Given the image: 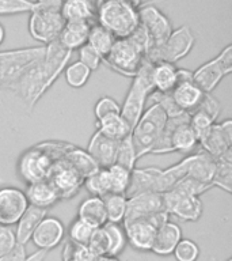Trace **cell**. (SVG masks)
Here are the masks:
<instances>
[{"mask_svg":"<svg viewBox=\"0 0 232 261\" xmlns=\"http://www.w3.org/2000/svg\"><path fill=\"white\" fill-rule=\"evenodd\" d=\"M72 53V50L64 48L59 40L45 45L44 56L37 60L10 90L23 101L28 110H33L57 77L64 72Z\"/></svg>","mask_w":232,"mask_h":261,"instance_id":"obj_1","label":"cell"},{"mask_svg":"<svg viewBox=\"0 0 232 261\" xmlns=\"http://www.w3.org/2000/svg\"><path fill=\"white\" fill-rule=\"evenodd\" d=\"M98 23L109 30L115 38H126L140 24L138 8L120 0L97 3Z\"/></svg>","mask_w":232,"mask_h":261,"instance_id":"obj_2","label":"cell"},{"mask_svg":"<svg viewBox=\"0 0 232 261\" xmlns=\"http://www.w3.org/2000/svg\"><path fill=\"white\" fill-rule=\"evenodd\" d=\"M190 114L181 113L175 117H167V122L158 143L151 154H189L197 144V138L189 125Z\"/></svg>","mask_w":232,"mask_h":261,"instance_id":"obj_3","label":"cell"},{"mask_svg":"<svg viewBox=\"0 0 232 261\" xmlns=\"http://www.w3.org/2000/svg\"><path fill=\"white\" fill-rule=\"evenodd\" d=\"M152 65H154V63L148 60L147 57H144L141 67L130 83L128 94H126L124 103L121 106L120 114L129 124L132 129L137 124V121L144 113V110H146L147 99L155 91L154 87H152V82H151Z\"/></svg>","mask_w":232,"mask_h":261,"instance_id":"obj_4","label":"cell"},{"mask_svg":"<svg viewBox=\"0 0 232 261\" xmlns=\"http://www.w3.org/2000/svg\"><path fill=\"white\" fill-rule=\"evenodd\" d=\"M166 112L156 102H154V105H151L148 109L144 110V113L130 134L137 159L152 152L155 144L158 143L166 126Z\"/></svg>","mask_w":232,"mask_h":261,"instance_id":"obj_5","label":"cell"},{"mask_svg":"<svg viewBox=\"0 0 232 261\" xmlns=\"http://www.w3.org/2000/svg\"><path fill=\"white\" fill-rule=\"evenodd\" d=\"M45 45L0 52V87L11 89L18 79L44 56Z\"/></svg>","mask_w":232,"mask_h":261,"instance_id":"obj_6","label":"cell"},{"mask_svg":"<svg viewBox=\"0 0 232 261\" xmlns=\"http://www.w3.org/2000/svg\"><path fill=\"white\" fill-rule=\"evenodd\" d=\"M144 57L128 38H117L102 63H105L114 72L133 79L141 67Z\"/></svg>","mask_w":232,"mask_h":261,"instance_id":"obj_7","label":"cell"},{"mask_svg":"<svg viewBox=\"0 0 232 261\" xmlns=\"http://www.w3.org/2000/svg\"><path fill=\"white\" fill-rule=\"evenodd\" d=\"M167 220H170V215L167 212H160L146 219L124 220L122 227L128 244L138 252H151L158 228Z\"/></svg>","mask_w":232,"mask_h":261,"instance_id":"obj_8","label":"cell"},{"mask_svg":"<svg viewBox=\"0 0 232 261\" xmlns=\"http://www.w3.org/2000/svg\"><path fill=\"white\" fill-rule=\"evenodd\" d=\"M65 20L60 10L42 7L37 4L32 11L28 20V32L36 41L48 45L59 40L61 30L64 28Z\"/></svg>","mask_w":232,"mask_h":261,"instance_id":"obj_9","label":"cell"},{"mask_svg":"<svg viewBox=\"0 0 232 261\" xmlns=\"http://www.w3.org/2000/svg\"><path fill=\"white\" fill-rule=\"evenodd\" d=\"M232 72V46L227 45L212 60L193 71V82L204 93H212L224 77Z\"/></svg>","mask_w":232,"mask_h":261,"instance_id":"obj_10","label":"cell"},{"mask_svg":"<svg viewBox=\"0 0 232 261\" xmlns=\"http://www.w3.org/2000/svg\"><path fill=\"white\" fill-rule=\"evenodd\" d=\"M194 45V36L187 26H181L171 32L166 42L158 49L151 50L147 59L152 63L166 61L175 64L177 61L186 57Z\"/></svg>","mask_w":232,"mask_h":261,"instance_id":"obj_11","label":"cell"},{"mask_svg":"<svg viewBox=\"0 0 232 261\" xmlns=\"http://www.w3.org/2000/svg\"><path fill=\"white\" fill-rule=\"evenodd\" d=\"M164 211L185 222H197L202 216V201L199 196L190 195L187 192L174 187L162 193Z\"/></svg>","mask_w":232,"mask_h":261,"instance_id":"obj_12","label":"cell"},{"mask_svg":"<svg viewBox=\"0 0 232 261\" xmlns=\"http://www.w3.org/2000/svg\"><path fill=\"white\" fill-rule=\"evenodd\" d=\"M54 163L56 162L45 151L37 146H33L22 152L18 159L16 170L22 181L28 185V184L48 179L50 169Z\"/></svg>","mask_w":232,"mask_h":261,"instance_id":"obj_13","label":"cell"},{"mask_svg":"<svg viewBox=\"0 0 232 261\" xmlns=\"http://www.w3.org/2000/svg\"><path fill=\"white\" fill-rule=\"evenodd\" d=\"M138 18H140V24L150 37L151 48L148 53L154 49L160 48L172 32L168 18L159 8L151 6V4L138 7Z\"/></svg>","mask_w":232,"mask_h":261,"instance_id":"obj_14","label":"cell"},{"mask_svg":"<svg viewBox=\"0 0 232 261\" xmlns=\"http://www.w3.org/2000/svg\"><path fill=\"white\" fill-rule=\"evenodd\" d=\"M48 181L56 189L60 200L72 199L79 193L83 187L84 178L71 167L64 159L57 161L48 175Z\"/></svg>","mask_w":232,"mask_h":261,"instance_id":"obj_15","label":"cell"},{"mask_svg":"<svg viewBox=\"0 0 232 261\" xmlns=\"http://www.w3.org/2000/svg\"><path fill=\"white\" fill-rule=\"evenodd\" d=\"M28 201L19 188H0V226L11 227L27 210Z\"/></svg>","mask_w":232,"mask_h":261,"instance_id":"obj_16","label":"cell"},{"mask_svg":"<svg viewBox=\"0 0 232 261\" xmlns=\"http://www.w3.org/2000/svg\"><path fill=\"white\" fill-rule=\"evenodd\" d=\"M204 152L212 158H219L232 148V121L228 118L220 124H212L209 129L198 139Z\"/></svg>","mask_w":232,"mask_h":261,"instance_id":"obj_17","label":"cell"},{"mask_svg":"<svg viewBox=\"0 0 232 261\" xmlns=\"http://www.w3.org/2000/svg\"><path fill=\"white\" fill-rule=\"evenodd\" d=\"M164 211L162 193L156 192H141L128 197L126 212L124 220L146 219ZM122 220V222H124Z\"/></svg>","mask_w":232,"mask_h":261,"instance_id":"obj_18","label":"cell"},{"mask_svg":"<svg viewBox=\"0 0 232 261\" xmlns=\"http://www.w3.org/2000/svg\"><path fill=\"white\" fill-rule=\"evenodd\" d=\"M65 237V227L60 219L54 216H45L37 226L30 240L38 250L50 252L63 242Z\"/></svg>","mask_w":232,"mask_h":261,"instance_id":"obj_19","label":"cell"},{"mask_svg":"<svg viewBox=\"0 0 232 261\" xmlns=\"http://www.w3.org/2000/svg\"><path fill=\"white\" fill-rule=\"evenodd\" d=\"M117 146V140H113V139L107 138L105 135H102L101 132L95 130L90 139L89 146H87L85 151L93 156L94 161L98 163V166L101 169H106V167L115 163Z\"/></svg>","mask_w":232,"mask_h":261,"instance_id":"obj_20","label":"cell"},{"mask_svg":"<svg viewBox=\"0 0 232 261\" xmlns=\"http://www.w3.org/2000/svg\"><path fill=\"white\" fill-rule=\"evenodd\" d=\"M183 161L186 166V177H190L212 187V177L215 171V158H212L211 155L202 151V152L187 155L186 158H183Z\"/></svg>","mask_w":232,"mask_h":261,"instance_id":"obj_21","label":"cell"},{"mask_svg":"<svg viewBox=\"0 0 232 261\" xmlns=\"http://www.w3.org/2000/svg\"><path fill=\"white\" fill-rule=\"evenodd\" d=\"M181 240H182L181 227L174 222L167 220L166 223H163L158 228L151 252L158 256H170Z\"/></svg>","mask_w":232,"mask_h":261,"instance_id":"obj_22","label":"cell"},{"mask_svg":"<svg viewBox=\"0 0 232 261\" xmlns=\"http://www.w3.org/2000/svg\"><path fill=\"white\" fill-rule=\"evenodd\" d=\"M60 12L65 22H85L94 24L97 6L94 0H63Z\"/></svg>","mask_w":232,"mask_h":261,"instance_id":"obj_23","label":"cell"},{"mask_svg":"<svg viewBox=\"0 0 232 261\" xmlns=\"http://www.w3.org/2000/svg\"><path fill=\"white\" fill-rule=\"evenodd\" d=\"M23 192L28 201V205H33V207L49 210L57 201H60V197L57 195L56 189L52 187V184L49 182L48 179L28 184L26 191Z\"/></svg>","mask_w":232,"mask_h":261,"instance_id":"obj_24","label":"cell"},{"mask_svg":"<svg viewBox=\"0 0 232 261\" xmlns=\"http://www.w3.org/2000/svg\"><path fill=\"white\" fill-rule=\"evenodd\" d=\"M204 93L194 82H186V83H178L174 90L171 91V97L174 99L175 105L185 113H193L198 108L199 102L202 101Z\"/></svg>","mask_w":232,"mask_h":261,"instance_id":"obj_25","label":"cell"},{"mask_svg":"<svg viewBox=\"0 0 232 261\" xmlns=\"http://www.w3.org/2000/svg\"><path fill=\"white\" fill-rule=\"evenodd\" d=\"M160 170L162 169L154 166L141 167V169L134 167L130 173V184L126 191V197L136 195V193H141V192H156Z\"/></svg>","mask_w":232,"mask_h":261,"instance_id":"obj_26","label":"cell"},{"mask_svg":"<svg viewBox=\"0 0 232 261\" xmlns=\"http://www.w3.org/2000/svg\"><path fill=\"white\" fill-rule=\"evenodd\" d=\"M177 71L178 67L166 61L154 63L151 69V82L155 91L171 93L177 86Z\"/></svg>","mask_w":232,"mask_h":261,"instance_id":"obj_27","label":"cell"},{"mask_svg":"<svg viewBox=\"0 0 232 261\" xmlns=\"http://www.w3.org/2000/svg\"><path fill=\"white\" fill-rule=\"evenodd\" d=\"M46 215H48V210L28 205L27 210L24 211V214L20 216V219L16 223L15 236L18 244L23 245V246L27 244L36 227Z\"/></svg>","mask_w":232,"mask_h":261,"instance_id":"obj_28","label":"cell"},{"mask_svg":"<svg viewBox=\"0 0 232 261\" xmlns=\"http://www.w3.org/2000/svg\"><path fill=\"white\" fill-rule=\"evenodd\" d=\"M91 24L85 22H65L59 36V42L68 50H75L87 44Z\"/></svg>","mask_w":232,"mask_h":261,"instance_id":"obj_29","label":"cell"},{"mask_svg":"<svg viewBox=\"0 0 232 261\" xmlns=\"http://www.w3.org/2000/svg\"><path fill=\"white\" fill-rule=\"evenodd\" d=\"M77 218L84 220L95 228L102 227L103 224L107 223L103 199L97 196H90L83 200L77 208Z\"/></svg>","mask_w":232,"mask_h":261,"instance_id":"obj_30","label":"cell"},{"mask_svg":"<svg viewBox=\"0 0 232 261\" xmlns=\"http://www.w3.org/2000/svg\"><path fill=\"white\" fill-rule=\"evenodd\" d=\"M69 166L73 167L83 178H87L94 173H97L101 167L98 166V163L93 159V156L83 148L73 146L71 150L64 155L63 158Z\"/></svg>","mask_w":232,"mask_h":261,"instance_id":"obj_31","label":"cell"},{"mask_svg":"<svg viewBox=\"0 0 232 261\" xmlns=\"http://www.w3.org/2000/svg\"><path fill=\"white\" fill-rule=\"evenodd\" d=\"M97 130L113 140H122L132 134V128L128 122L122 118L121 114H111L101 120H97Z\"/></svg>","mask_w":232,"mask_h":261,"instance_id":"obj_32","label":"cell"},{"mask_svg":"<svg viewBox=\"0 0 232 261\" xmlns=\"http://www.w3.org/2000/svg\"><path fill=\"white\" fill-rule=\"evenodd\" d=\"M212 187H217L227 193L232 191V148L215 159V171Z\"/></svg>","mask_w":232,"mask_h":261,"instance_id":"obj_33","label":"cell"},{"mask_svg":"<svg viewBox=\"0 0 232 261\" xmlns=\"http://www.w3.org/2000/svg\"><path fill=\"white\" fill-rule=\"evenodd\" d=\"M115 40L117 38L109 30H106L103 26H101L99 23L91 24L89 38H87V44L102 57V60L110 52V49H111Z\"/></svg>","mask_w":232,"mask_h":261,"instance_id":"obj_34","label":"cell"},{"mask_svg":"<svg viewBox=\"0 0 232 261\" xmlns=\"http://www.w3.org/2000/svg\"><path fill=\"white\" fill-rule=\"evenodd\" d=\"M103 199L105 204V211L107 222L110 223H121L125 218L126 212V201L128 197L125 195H117V193H109Z\"/></svg>","mask_w":232,"mask_h":261,"instance_id":"obj_35","label":"cell"},{"mask_svg":"<svg viewBox=\"0 0 232 261\" xmlns=\"http://www.w3.org/2000/svg\"><path fill=\"white\" fill-rule=\"evenodd\" d=\"M107 175H109L110 193H117V195H126V191L130 184V173L132 171L114 163L111 166L106 167Z\"/></svg>","mask_w":232,"mask_h":261,"instance_id":"obj_36","label":"cell"},{"mask_svg":"<svg viewBox=\"0 0 232 261\" xmlns=\"http://www.w3.org/2000/svg\"><path fill=\"white\" fill-rule=\"evenodd\" d=\"M83 187L85 191L89 192L91 196H97V197H105L106 195L110 193V184H109V175L106 169H99L97 173L90 175L83 181Z\"/></svg>","mask_w":232,"mask_h":261,"instance_id":"obj_37","label":"cell"},{"mask_svg":"<svg viewBox=\"0 0 232 261\" xmlns=\"http://www.w3.org/2000/svg\"><path fill=\"white\" fill-rule=\"evenodd\" d=\"M137 161V155H136V150H134L133 142H132V135H129L118 142L115 163L132 171L136 167Z\"/></svg>","mask_w":232,"mask_h":261,"instance_id":"obj_38","label":"cell"},{"mask_svg":"<svg viewBox=\"0 0 232 261\" xmlns=\"http://www.w3.org/2000/svg\"><path fill=\"white\" fill-rule=\"evenodd\" d=\"M103 228H105L106 232H107V237H109V256L117 257L118 254H121L124 252V249L128 244L124 227L121 224L107 222V223L103 224Z\"/></svg>","mask_w":232,"mask_h":261,"instance_id":"obj_39","label":"cell"},{"mask_svg":"<svg viewBox=\"0 0 232 261\" xmlns=\"http://www.w3.org/2000/svg\"><path fill=\"white\" fill-rule=\"evenodd\" d=\"M65 81L73 89H80L89 82L91 76V71H90L84 64H81L80 61L72 63V64L67 65L64 69Z\"/></svg>","mask_w":232,"mask_h":261,"instance_id":"obj_40","label":"cell"},{"mask_svg":"<svg viewBox=\"0 0 232 261\" xmlns=\"http://www.w3.org/2000/svg\"><path fill=\"white\" fill-rule=\"evenodd\" d=\"M87 249H89V252L91 253L93 257L109 256V237H107V232L103 228V226L94 230L93 236H91L89 244H87Z\"/></svg>","mask_w":232,"mask_h":261,"instance_id":"obj_41","label":"cell"},{"mask_svg":"<svg viewBox=\"0 0 232 261\" xmlns=\"http://www.w3.org/2000/svg\"><path fill=\"white\" fill-rule=\"evenodd\" d=\"M94 230H95V227H93L91 224L76 218L71 223V226H69V241H72V242L77 245H81V246H87L90 238L93 236Z\"/></svg>","mask_w":232,"mask_h":261,"instance_id":"obj_42","label":"cell"},{"mask_svg":"<svg viewBox=\"0 0 232 261\" xmlns=\"http://www.w3.org/2000/svg\"><path fill=\"white\" fill-rule=\"evenodd\" d=\"M36 146L42 151H45L54 162H57V161H61V159L64 158V155L75 144L69 142H64V140H44V142L38 143Z\"/></svg>","mask_w":232,"mask_h":261,"instance_id":"obj_43","label":"cell"},{"mask_svg":"<svg viewBox=\"0 0 232 261\" xmlns=\"http://www.w3.org/2000/svg\"><path fill=\"white\" fill-rule=\"evenodd\" d=\"M172 254L177 261H197L199 257V246L193 240L182 238L175 246Z\"/></svg>","mask_w":232,"mask_h":261,"instance_id":"obj_44","label":"cell"},{"mask_svg":"<svg viewBox=\"0 0 232 261\" xmlns=\"http://www.w3.org/2000/svg\"><path fill=\"white\" fill-rule=\"evenodd\" d=\"M36 6V2H32V0H0V15L32 12Z\"/></svg>","mask_w":232,"mask_h":261,"instance_id":"obj_45","label":"cell"},{"mask_svg":"<svg viewBox=\"0 0 232 261\" xmlns=\"http://www.w3.org/2000/svg\"><path fill=\"white\" fill-rule=\"evenodd\" d=\"M93 256L87 246L77 245L72 241H67L63 248V261H91Z\"/></svg>","mask_w":232,"mask_h":261,"instance_id":"obj_46","label":"cell"},{"mask_svg":"<svg viewBox=\"0 0 232 261\" xmlns=\"http://www.w3.org/2000/svg\"><path fill=\"white\" fill-rule=\"evenodd\" d=\"M216 121H213L208 114L199 112V110H194L193 113H190V120H189V125L194 132L195 138H197V142L198 139L202 136L212 124H215Z\"/></svg>","mask_w":232,"mask_h":261,"instance_id":"obj_47","label":"cell"},{"mask_svg":"<svg viewBox=\"0 0 232 261\" xmlns=\"http://www.w3.org/2000/svg\"><path fill=\"white\" fill-rule=\"evenodd\" d=\"M120 112H121V105L111 97L99 98L94 108V113H95L97 120H101V118L111 116V114H120Z\"/></svg>","mask_w":232,"mask_h":261,"instance_id":"obj_48","label":"cell"},{"mask_svg":"<svg viewBox=\"0 0 232 261\" xmlns=\"http://www.w3.org/2000/svg\"><path fill=\"white\" fill-rule=\"evenodd\" d=\"M18 245L15 230L8 226H0V257L10 254Z\"/></svg>","mask_w":232,"mask_h":261,"instance_id":"obj_49","label":"cell"},{"mask_svg":"<svg viewBox=\"0 0 232 261\" xmlns=\"http://www.w3.org/2000/svg\"><path fill=\"white\" fill-rule=\"evenodd\" d=\"M77 50H79V61L81 64H84L91 72L99 68V65L102 63V57L89 44H84Z\"/></svg>","mask_w":232,"mask_h":261,"instance_id":"obj_50","label":"cell"},{"mask_svg":"<svg viewBox=\"0 0 232 261\" xmlns=\"http://www.w3.org/2000/svg\"><path fill=\"white\" fill-rule=\"evenodd\" d=\"M195 110H199V112L208 114L213 121H216L220 112H221V103L212 95V93H205L202 101L199 102L198 108Z\"/></svg>","mask_w":232,"mask_h":261,"instance_id":"obj_51","label":"cell"},{"mask_svg":"<svg viewBox=\"0 0 232 261\" xmlns=\"http://www.w3.org/2000/svg\"><path fill=\"white\" fill-rule=\"evenodd\" d=\"M126 38H128V40H129L130 42L144 55V56H146L147 53H148V50H150V37H148V34H147V32L144 30V28H142L141 24H138L137 28L134 29V32L132 33L129 37H126Z\"/></svg>","mask_w":232,"mask_h":261,"instance_id":"obj_52","label":"cell"},{"mask_svg":"<svg viewBox=\"0 0 232 261\" xmlns=\"http://www.w3.org/2000/svg\"><path fill=\"white\" fill-rule=\"evenodd\" d=\"M26 256L27 254H26V249H24L23 245H18L10 254L0 257V261H22Z\"/></svg>","mask_w":232,"mask_h":261,"instance_id":"obj_53","label":"cell"},{"mask_svg":"<svg viewBox=\"0 0 232 261\" xmlns=\"http://www.w3.org/2000/svg\"><path fill=\"white\" fill-rule=\"evenodd\" d=\"M186 82H193V71L178 68V71H177V85L178 83H186Z\"/></svg>","mask_w":232,"mask_h":261,"instance_id":"obj_54","label":"cell"},{"mask_svg":"<svg viewBox=\"0 0 232 261\" xmlns=\"http://www.w3.org/2000/svg\"><path fill=\"white\" fill-rule=\"evenodd\" d=\"M36 3L38 4V6H42V7L56 8V10H60L63 0H36Z\"/></svg>","mask_w":232,"mask_h":261,"instance_id":"obj_55","label":"cell"},{"mask_svg":"<svg viewBox=\"0 0 232 261\" xmlns=\"http://www.w3.org/2000/svg\"><path fill=\"white\" fill-rule=\"evenodd\" d=\"M48 252H44V250H37L30 256H26L22 261H44L45 257H46Z\"/></svg>","mask_w":232,"mask_h":261,"instance_id":"obj_56","label":"cell"},{"mask_svg":"<svg viewBox=\"0 0 232 261\" xmlns=\"http://www.w3.org/2000/svg\"><path fill=\"white\" fill-rule=\"evenodd\" d=\"M101 2H105V0H97V3H101ZM120 2H125V3H129L132 4L133 7L138 8V7H141V3H142V0H120ZM95 3V4H97Z\"/></svg>","mask_w":232,"mask_h":261,"instance_id":"obj_57","label":"cell"},{"mask_svg":"<svg viewBox=\"0 0 232 261\" xmlns=\"http://www.w3.org/2000/svg\"><path fill=\"white\" fill-rule=\"evenodd\" d=\"M91 261H118L117 257L111 256H99V257H93Z\"/></svg>","mask_w":232,"mask_h":261,"instance_id":"obj_58","label":"cell"},{"mask_svg":"<svg viewBox=\"0 0 232 261\" xmlns=\"http://www.w3.org/2000/svg\"><path fill=\"white\" fill-rule=\"evenodd\" d=\"M4 37H6V30H4V26L0 23V45L3 44Z\"/></svg>","mask_w":232,"mask_h":261,"instance_id":"obj_59","label":"cell"}]
</instances>
